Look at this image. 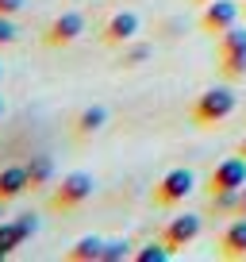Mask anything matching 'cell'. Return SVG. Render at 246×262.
<instances>
[{"label":"cell","instance_id":"1","mask_svg":"<svg viewBox=\"0 0 246 262\" xmlns=\"http://www.w3.org/2000/svg\"><path fill=\"white\" fill-rule=\"evenodd\" d=\"M238 97L231 85H212V89H204L196 100H192V112L189 120L196 123V127H215V123H223L231 112H235Z\"/></svg>","mask_w":246,"mask_h":262},{"label":"cell","instance_id":"2","mask_svg":"<svg viewBox=\"0 0 246 262\" xmlns=\"http://www.w3.org/2000/svg\"><path fill=\"white\" fill-rule=\"evenodd\" d=\"M92 193H96L92 173L73 170V173H66V178L54 185V193H50V208H54V212H77L81 205L92 201Z\"/></svg>","mask_w":246,"mask_h":262},{"label":"cell","instance_id":"3","mask_svg":"<svg viewBox=\"0 0 246 262\" xmlns=\"http://www.w3.org/2000/svg\"><path fill=\"white\" fill-rule=\"evenodd\" d=\"M196 189V173L189 170V166H173V170H165L162 178L154 181V193H150V201H154L158 208H177L185 196Z\"/></svg>","mask_w":246,"mask_h":262},{"label":"cell","instance_id":"4","mask_svg":"<svg viewBox=\"0 0 246 262\" xmlns=\"http://www.w3.org/2000/svg\"><path fill=\"white\" fill-rule=\"evenodd\" d=\"M81 35H85V16H81V12H62V16H54L46 24V31H42V47L62 50V47H73Z\"/></svg>","mask_w":246,"mask_h":262},{"label":"cell","instance_id":"5","mask_svg":"<svg viewBox=\"0 0 246 262\" xmlns=\"http://www.w3.org/2000/svg\"><path fill=\"white\" fill-rule=\"evenodd\" d=\"M246 185V158H223L208 173V193H238Z\"/></svg>","mask_w":246,"mask_h":262},{"label":"cell","instance_id":"6","mask_svg":"<svg viewBox=\"0 0 246 262\" xmlns=\"http://www.w3.org/2000/svg\"><path fill=\"white\" fill-rule=\"evenodd\" d=\"M238 16H242V8H238L235 0H208L204 12H200V31L204 35H223L227 27L238 24Z\"/></svg>","mask_w":246,"mask_h":262},{"label":"cell","instance_id":"7","mask_svg":"<svg viewBox=\"0 0 246 262\" xmlns=\"http://www.w3.org/2000/svg\"><path fill=\"white\" fill-rule=\"evenodd\" d=\"M139 16L135 12H115V16L104 19V27H100V42L104 47H127V42L139 39Z\"/></svg>","mask_w":246,"mask_h":262},{"label":"cell","instance_id":"8","mask_svg":"<svg viewBox=\"0 0 246 262\" xmlns=\"http://www.w3.org/2000/svg\"><path fill=\"white\" fill-rule=\"evenodd\" d=\"M200 228H204V224H200V216H192V212H185V216H173V220L162 228V243L169 247L173 254H177V251H185L189 243H196Z\"/></svg>","mask_w":246,"mask_h":262},{"label":"cell","instance_id":"9","mask_svg":"<svg viewBox=\"0 0 246 262\" xmlns=\"http://www.w3.org/2000/svg\"><path fill=\"white\" fill-rule=\"evenodd\" d=\"M35 231H39V220H35L31 212L19 216V220H4V224H0V258H8L16 247H23Z\"/></svg>","mask_w":246,"mask_h":262},{"label":"cell","instance_id":"10","mask_svg":"<svg viewBox=\"0 0 246 262\" xmlns=\"http://www.w3.org/2000/svg\"><path fill=\"white\" fill-rule=\"evenodd\" d=\"M31 189V178H27V162H12L0 170V205H12Z\"/></svg>","mask_w":246,"mask_h":262},{"label":"cell","instance_id":"11","mask_svg":"<svg viewBox=\"0 0 246 262\" xmlns=\"http://www.w3.org/2000/svg\"><path fill=\"white\" fill-rule=\"evenodd\" d=\"M219 254L223 258H246V216L231 220L219 235Z\"/></svg>","mask_w":246,"mask_h":262},{"label":"cell","instance_id":"12","mask_svg":"<svg viewBox=\"0 0 246 262\" xmlns=\"http://www.w3.org/2000/svg\"><path fill=\"white\" fill-rule=\"evenodd\" d=\"M104 123H108V108L104 104H89V108H81V112L73 116V135L77 139H89V135H96Z\"/></svg>","mask_w":246,"mask_h":262},{"label":"cell","instance_id":"13","mask_svg":"<svg viewBox=\"0 0 246 262\" xmlns=\"http://www.w3.org/2000/svg\"><path fill=\"white\" fill-rule=\"evenodd\" d=\"M100 254H104V239L100 235H81L73 247H69L66 258L69 262H100Z\"/></svg>","mask_w":246,"mask_h":262},{"label":"cell","instance_id":"14","mask_svg":"<svg viewBox=\"0 0 246 262\" xmlns=\"http://www.w3.org/2000/svg\"><path fill=\"white\" fill-rule=\"evenodd\" d=\"M27 178H31V189H42L54 181V158L50 155H35L31 162H27Z\"/></svg>","mask_w":246,"mask_h":262},{"label":"cell","instance_id":"15","mask_svg":"<svg viewBox=\"0 0 246 262\" xmlns=\"http://www.w3.org/2000/svg\"><path fill=\"white\" fill-rule=\"evenodd\" d=\"M246 47V27H227L223 35H215V58H223V54H235V50H242Z\"/></svg>","mask_w":246,"mask_h":262},{"label":"cell","instance_id":"16","mask_svg":"<svg viewBox=\"0 0 246 262\" xmlns=\"http://www.w3.org/2000/svg\"><path fill=\"white\" fill-rule=\"evenodd\" d=\"M219 74L227 77V81H238V77H246V47L235 50V54H223V58H219Z\"/></svg>","mask_w":246,"mask_h":262},{"label":"cell","instance_id":"17","mask_svg":"<svg viewBox=\"0 0 246 262\" xmlns=\"http://www.w3.org/2000/svg\"><path fill=\"white\" fill-rule=\"evenodd\" d=\"M208 205L215 216H227V212L238 216V193H208Z\"/></svg>","mask_w":246,"mask_h":262},{"label":"cell","instance_id":"18","mask_svg":"<svg viewBox=\"0 0 246 262\" xmlns=\"http://www.w3.org/2000/svg\"><path fill=\"white\" fill-rule=\"evenodd\" d=\"M173 258V251L158 239V243H146L142 251H135V262H169Z\"/></svg>","mask_w":246,"mask_h":262},{"label":"cell","instance_id":"19","mask_svg":"<svg viewBox=\"0 0 246 262\" xmlns=\"http://www.w3.org/2000/svg\"><path fill=\"white\" fill-rule=\"evenodd\" d=\"M131 243H123V239H112V243H104V254H100V262H123L131 258V251H127Z\"/></svg>","mask_w":246,"mask_h":262},{"label":"cell","instance_id":"20","mask_svg":"<svg viewBox=\"0 0 246 262\" xmlns=\"http://www.w3.org/2000/svg\"><path fill=\"white\" fill-rule=\"evenodd\" d=\"M19 39V27H16V16H0V50L12 47Z\"/></svg>","mask_w":246,"mask_h":262},{"label":"cell","instance_id":"21","mask_svg":"<svg viewBox=\"0 0 246 262\" xmlns=\"http://www.w3.org/2000/svg\"><path fill=\"white\" fill-rule=\"evenodd\" d=\"M146 54H150V47H146V42H139L135 50H127V54H123V66H139Z\"/></svg>","mask_w":246,"mask_h":262},{"label":"cell","instance_id":"22","mask_svg":"<svg viewBox=\"0 0 246 262\" xmlns=\"http://www.w3.org/2000/svg\"><path fill=\"white\" fill-rule=\"evenodd\" d=\"M27 0H0V16H19Z\"/></svg>","mask_w":246,"mask_h":262},{"label":"cell","instance_id":"23","mask_svg":"<svg viewBox=\"0 0 246 262\" xmlns=\"http://www.w3.org/2000/svg\"><path fill=\"white\" fill-rule=\"evenodd\" d=\"M238 216H246V185L238 189Z\"/></svg>","mask_w":246,"mask_h":262},{"label":"cell","instance_id":"24","mask_svg":"<svg viewBox=\"0 0 246 262\" xmlns=\"http://www.w3.org/2000/svg\"><path fill=\"white\" fill-rule=\"evenodd\" d=\"M238 155H242V158H246V135H242V143H238Z\"/></svg>","mask_w":246,"mask_h":262},{"label":"cell","instance_id":"25","mask_svg":"<svg viewBox=\"0 0 246 262\" xmlns=\"http://www.w3.org/2000/svg\"><path fill=\"white\" fill-rule=\"evenodd\" d=\"M0 116H4V100H0Z\"/></svg>","mask_w":246,"mask_h":262},{"label":"cell","instance_id":"26","mask_svg":"<svg viewBox=\"0 0 246 262\" xmlns=\"http://www.w3.org/2000/svg\"><path fill=\"white\" fill-rule=\"evenodd\" d=\"M0 77H4V66H0Z\"/></svg>","mask_w":246,"mask_h":262},{"label":"cell","instance_id":"27","mask_svg":"<svg viewBox=\"0 0 246 262\" xmlns=\"http://www.w3.org/2000/svg\"><path fill=\"white\" fill-rule=\"evenodd\" d=\"M196 4H208V0H196Z\"/></svg>","mask_w":246,"mask_h":262},{"label":"cell","instance_id":"28","mask_svg":"<svg viewBox=\"0 0 246 262\" xmlns=\"http://www.w3.org/2000/svg\"><path fill=\"white\" fill-rule=\"evenodd\" d=\"M242 16H246V4H242Z\"/></svg>","mask_w":246,"mask_h":262}]
</instances>
